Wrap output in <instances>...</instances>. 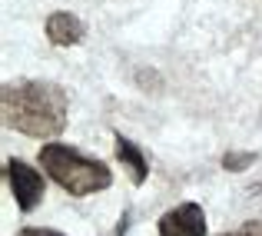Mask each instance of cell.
<instances>
[{"label": "cell", "mask_w": 262, "mask_h": 236, "mask_svg": "<svg viewBox=\"0 0 262 236\" xmlns=\"http://www.w3.org/2000/svg\"><path fill=\"white\" fill-rule=\"evenodd\" d=\"M67 90L53 80H20L4 83L0 90V113L4 127L17 130L33 140H53L67 127Z\"/></svg>", "instance_id": "obj_1"}, {"label": "cell", "mask_w": 262, "mask_h": 236, "mask_svg": "<svg viewBox=\"0 0 262 236\" xmlns=\"http://www.w3.org/2000/svg\"><path fill=\"white\" fill-rule=\"evenodd\" d=\"M40 166L57 186H63L70 196H93L100 190H110L113 170L103 160H93L67 143H43L40 147Z\"/></svg>", "instance_id": "obj_2"}, {"label": "cell", "mask_w": 262, "mask_h": 236, "mask_svg": "<svg viewBox=\"0 0 262 236\" xmlns=\"http://www.w3.org/2000/svg\"><path fill=\"white\" fill-rule=\"evenodd\" d=\"M4 173H7V183H10V193H13V200H17V206L24 213H33L40 206V200L47 196L43 173L33 170L27 160H17V156H10L4 163Z\"/></svg>", "instance_id": "obj_3"}, {"label": "cell", "mask_w": 262, "mask_h": 236, "mask_svg": "<svg viewBox=\"0 0 262 236\" xmlns=\"http://www.w3.org/2000/svg\"><path fill=\"white\" fill-rule=\"evenodd\" d=\"M160 236H206V213L199 203H179L160 217Z\"/></svg>", "instance_id": "obj_4"}, {"label": "cell", "mask_w": 262, "mask_h": 236, "mask_svg": "<svg viewBox=\"0 0 262 236\" xmlns=\"http://www.w3.org/2000/svg\"><path fill=\"white\" fill-rule=\"evenodd\" d=\"M47 37L53 47H77L86 37V24L70 10H53L47 17Z\"/></svg>", "instance_id": "obj_5"}, {"label": "cell", "mask_w": 262, "mask_h": 236, "mask_svg": "<svg viewBox=\"0 0 262 236\" xmlns=\"http://www.w3.org/2000/svg\"><path fill=\"white\" fill-rule=\"evenodd\" d=\"M113 140H116V160L129 170V180H133L136 186H143L146 176H149V163H146V156H143V150L136 147L129 136H123V133H116Z\"/></svg>", "instance_id": "obj_6"}, {"label": "cell", "mask_w": 262, "mask_h": 236, "mask_svg": "<svg viewBox=\"0 0 262 236\" xmlns=\"http://www.w3.org/2000/svg\"><path fill=\"white\" fill-rule=\"evenodd\" d=\"M249 163H256V153H226L223 156V166H226V170H232V173L246 170Z\"/></svg>", "instance_id": "obj_7"}, {"label": "cell", "mask_w": 262, "mask_h": 236, "mask_svg": "<svg viewBox=\"0 0 262 236\" xmlns=\"http://www.w3.org/2000/svg\"><path fill=\"white\" fill-rule=\"evenodd\" d=\"M223 236H262V220H246L243 226H236V230H229Z\"/></svg>", "instance_id": "obj_8"}, {"label": "cell", "mask_w": 262, "mask_h": 236, "mask_svg": "<svg viewBox=\"0 0 262 236\" xmlns=\"http://www.w3.org/2000/svg\"><path fill=\"white\" fill-rule=\"evenodd\" d=\"M17 236H63L60 230H47V226H24Z\"/></svg>", "instance_id": "obj_9"}]
</instances>
